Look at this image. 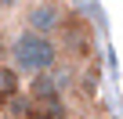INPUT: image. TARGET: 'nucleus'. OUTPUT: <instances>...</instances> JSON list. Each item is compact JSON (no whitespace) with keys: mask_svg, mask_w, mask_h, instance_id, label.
I'll use <instances>...</instances> for the list:
<instances>
[{"mask_svg":"<svg viewBox=\"0 0 123 119\" xmlns=\"http://www.w3.org/2000/svg\"><path fill=\"white\" fill-rule=\"evenodd\" d=\"M11 69L18 76H36V72H51L58 65V40L54 36H40V33H29L22 29L15 40H11Z\"/></svg>","mask_w":123,"mask_h":119,"instance_id":"nucleus-1","label":"nucleus"},{"mask_svg":"<svg viewBox=\"0 0 123 119\" xmlns=\"http://www.w3.org/2000/svg\"><path fill=\"white\" fill-rule=\"evenodd\" d=\"M65 22V11H62L58 0H33L25 7V29L40 33V36H54Z\"/></svg>","mask_w":123,"mask_h":119,"instance_id":"nucleus-2","label":"nucleus"},{"mask_svg":"<svg viewBox=\"0 0 123 119\" xmlns=\"http://www.w3.org/2000/svg\"><path fill=\"white\" fill-rule=\"evenodd\" d=\"M62 72H36L29 76V105H47V101H58L62 97Z\"/></svg>","mask_w":123,"mask_h":119,"instance_id":"nucleus-3","label":"nucleus"},{"mask_svg":"<svg viewBox=\"0 0 123 119\" xmlns=\"http://www.w3.org/2000/svg\"><path fill=\"white\" fill-rule=\"evenodd\" d=\"M62 40H65L76 54H87V51L94 47L91 25H83V22H76V18H65V22H62Z\"/></svg>","mask_w":123,"mask_h":119,"instance_id":"nucleus-4","label":"nucleus"},{"mask_svg":"<svg viewBox=\"0 0 123 119\" xmlns=\"http://www.w3.org/2000/svg\"><path fill=\"white\" fill-rule=\"evenodd\" d=\"M22 90V76L11 69V65H0V101H7Z\"/></svg>","mask_w":123,"mask_h":119,"instance_id":"nucleus-5","label":"nucleus"},{"mask_svg":"<svg viewBox=\"0 0 123 119\" xmlns=\"http://www.w3.org/2000/svg\"><path fill=\"white\" fill-rule=\"evenodd\" d=\"M0 105H4V108H7V115H15V119H25V112L33 108V105H29V97H18V94H15V97H7V101H0Z\"/></svg>","mask_w":123,"mask_h":119,"instance_id":"nucleus-6","label":"nucleus"},{"mask_svg":"<svg viewBox=\"0 0 123 119\" xmlns=\"http://www.w3.org/2000/svg\"><path fill=\"white\" fill-rule=\"evenodd\" d=\"M18 4H22V0H0V15H4V11H15Z\"/></svg>","mask_w":123,"mask_h":119,"instance_id":"nucleus-7","label":"nucleus"},{"mask_svg":"<svg viewBox=\"0 0 123 119\" xmlns=\"http://www.w3.org/2000/svg\"><path fill=\"white\" fill-rule=\"evenodd\" d=\"M25 119H51V115H47V112H40V108H29V112H25Z\"/></svg>","mask_w":123,"mask_h":119,"instance_id":"nucleus-8","label":"nucleus"}]
</instances>
